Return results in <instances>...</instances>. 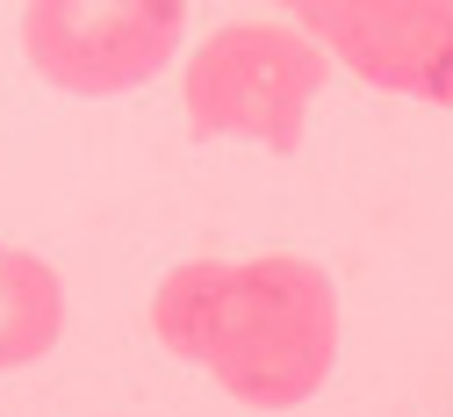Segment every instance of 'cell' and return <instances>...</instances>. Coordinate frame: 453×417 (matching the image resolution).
<instances>
[{
    "instance_id": "6da1fadb",
    "label": "cell",
    "mask_w": 453,
    "mask_h": 417,
    "mask_svg": "<svg viewBox=\"0 0 453 417\" xmlns=\"http://www.w3.org/2000/svg\"><path fill=\"white\" fill-rule=\"evenodd\" d=\"M151 338L245 410H303L338 367V288L303 252L180 259L151 288Z\"/></svg>"
},
{
    "instance_id": "7a4b0ae2",
    "label": "cell",
    "mask_w": 453,
    "mask_h": 417,
    "mask_svg": "<svg viewBox=\"0 0 453 417\" xmlns=\"http://www.w3.org/2000/svg\"><path fill=\"white\" fill-rule=\"evenodd\" d=\"M324 80L331 58L296 22H223L188 50L180 123L202 144H259L273 158H296Z\"/></svg>"
},
{
    "instance_id": "3957f363",
    "label": "cell",
    "mask_w": 453,
    "mask_h": 417,
    "mask_svg": "<svg viewBox=\"0 0 453 417\" xmlns=\"http://www.w3.org/2000/svg\"><path fill=\"white\" fill-rule=\"evenodd\" d=\"M188 43V0H22V58L73 101L151 87Z\"/></svg>"
},
{
    "instance_id": "277c9868",
    "label": "cell",
    "mask_w": 453,
    "mask_h": 417,
    "mask_svg": "<svg viewBox=\"0 0 453 417\" xmlns=\"http://www.w3.org/2000/svg\"><path fill=\"white\" fill-rule=\"evenodd\" d=\"M280 15L374 94L453 108V0H280Z\"/></svg>"
},
{
    "instance_id": "5b68a950",
    "label": "cell",
    "mask_w": 453,
    "mask_h": 417,
    "mask_svg": "<svg viewBox=\"0 0 453 417\" xmlns=\"http://www.w3.org/2000/svg\"><path fill=\"white\" fill-rule=\"evenodd\" d=\"M65 338V281L43 252L0 245V375L36 367Z\"/></svg>"
},
{
    "instance_id": "8992f818",
    "label": "cell",
    "mask_w": 453,
    "mask_h": 417,
    "mask_svg": "<svg viewBox=\"0 0 453 417\" xmlns=\"http://www.w3.org/2000/svg\"><path fill=\"white\" fill-rule=\"evenodd\" d=\"M273 8H280V0H273Z\"/></svg>"
}]
</instances>
